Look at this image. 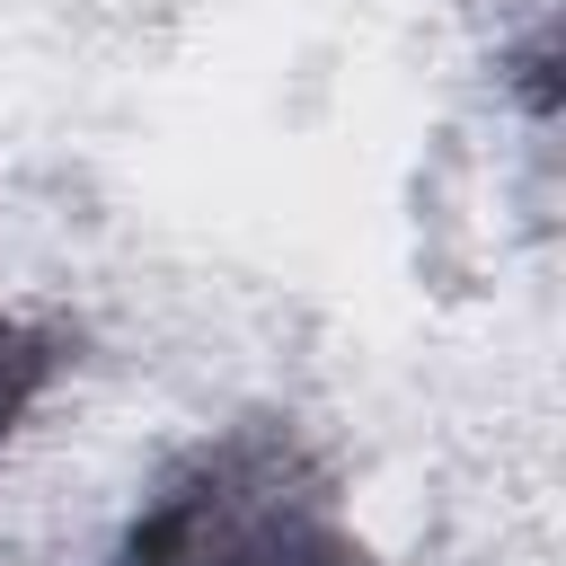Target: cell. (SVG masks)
Instances as JSON below:
<instances>
[{
	"label": "cell",
	"mask_w": 566,
	"mask_h": 566,
	"mask_svg": "<svg viewBox=\"0 0 566 566\" xmlns=\"http://www.w3.org/2000/svg\"><path fill=\"white\" fill-rule=\"evenodd\" d=\"M115 566H389L318 451L283 424H221L133 504Z\"/></svg>",
	"instance_id": "6da1fadb"
},
{
	"label": "cell",
	"mask_w": 566,
	"mask_h": 566,
	"mask_svg": "<svg viewBox=\"0 0 566 566\" xmlns=\"http://www.w3.org/2000/svg\"><path fill=\"white\" fill-rule=\"evenodd\" d=\"M53 371H62V336L0 301V442L35 416V398L53 389Z\"/></svg>",
	"instance_id": "7a4b0ae2"
}]
</instances>
